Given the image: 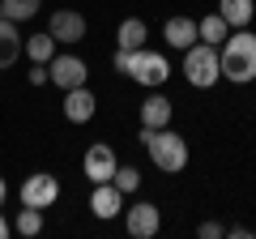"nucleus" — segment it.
<instances>
[{"instance_id": "f257e3e1", "label": "nucleus", "mask_w": 256, "mask_h": 239, "mask_svg": "<svg viewBox=\"0 0 256 239\" xmlns=\"http://www.w3.org/2000/svg\"><path fill=\"white\" fill-rule=\"evenodd\" d=\"M218 68H222V77L235 82V86H248L256 77V34L248 26L235 30V34H226V43H222V52H218Z\"/></svg>"}, {"instance_id": "f03ea898", "label": "nucleus", "mask_w": 256, "mask_h": 239, "mask_svg": "<svg viewBox=\"0 0 256 239\" xmlns=\"http://www.w3.org/2000/svg\"><path fill=\"white\" fill-rule=\"evenodd\" d=\"M141 146L150 150L154 166L166 171V175H180L188 166V141L180 132H171V128H141Z\"/></svg>"}, {"instance_id": "7ed1b4c3", "label": "nucleus", "mask_w": 256, "mask_h": 239, "mask_svg": "<svg viewBox=\"0 0 256 239\" xmlns=\"http://www.w3.org/2000/svg\"><path fill=\"white\" fill-rule=\"evenodd\" d=\"M184 77H188V86H196V90H210V86L222 77V68H218V47L192 43L188 52H184Z\"/></svg>"}, {"instance_id": "20e7f679", "label": "nucleus", "mask_w": 256, "mask_h": 239, "mask_svg": "<svg viewBox=\"0 0 256 239\" xmlns=\"http://www.w3.org/2000/svg\"><path fill=\"white\" fill-rule=\"evenodd\" d=\"M124 73L132 77V82L150 86V90H158V86L171 77V60H166L162 52H150V47H137V52H128V64Z\"/></svg>"}, {"instance_id": "39448f33", "label": "nucleus", "mask_w": 256, "mask_h": 239, "mask_svg": "<svg viewBox=\"0 0 256 239\" xmlns=\"http://www.w3.org/2000/svg\"><path fill=\"white\" fill-rule=\"evenodd\" d=\"M86 60L82 56H73V52H64V56H52L47 60V77H52L60 90H77V86H86Z\"/></svg>"}, {"instance_id": "423d86ee", "label": "nucleus", "mask_w": 256, "mask_h": 239, "mask_svg": "<svg viewBox=\"0 0 256 239\" xmlns=\"http://www.w3.org/2000/svg\"><path fill=\"white\" fill-rule=\"evenodd\" d=\"M116 166H120V158H116V150H111L107 141H94V146L86 150V158H82V171H86L90 184H107L111 175H116Z\"/></svg>"}, {"instance_id": "0eeeda50", "label": "nucleus", "mask_w": 256, "mask_h": 239, "mask_svg": "<svg viewBox=\"0 0 256 239\" xmlns=\"http://www.w3.org/2000/svg\"><path fill=\"white\" fill-rule=\"evenodd\" d=\"M56 196H60V180H56V175H47V171L26 175V184H22V205L47 210V205H56Z\"/></svg>"}, {"instance_id": "6e6552de", "label": "nucleus", "mask_w": 256, "mask_h": 239, "mask_svg": "<svg viewBox=\"0 0 256 239\" xmlns=\"http://www.w3.org/2000/svg\"><path fill=\"white\" fill-rule=\"evenodd\" d=\"M124 226L132 239H154L158 226H162V214H158L154 201H137V205H128L124 210Z\"/></svg>"}, {"instance_id": "1a4fd4ad", "label": "nucleus", "mask_w": 256, "mask_h": 239, "mask_svg": "<svg viewBox=\"0 0 256 239\" xmlns=\"http://www.w3.org/2000/svg\"><path fill=\"white\" fill-rule=\"evenodd\" d=\"M47 34H52L56 43H82V38H86V18L77 9H56Z\"/></svg>"}, {"instance_id": "9d476101", "label": "nucleus", "mask_w": 256, "mask_h": 239, "mask_svg": "<svg viewBox=\"0 0 256 239\" xmlns=\"http://www.w3.org/2000/svg\"><path fill=\"white\" fill-rule=\"evenodd\" d=\"M94 107H98V98H94L86 86L64 90V120H68V124H90V120H94Z\"/></svg>"}, {"instance_id": "9b49d317", "label": "nucleus", "mask_w": 256, "mask_h": 239, "mask_svg": "<svg viewBox=\"0 0 256 239\" xmlns=\"http://www.w3.org/2000/svg\"><path fill=\"white\" fill-rule=\"evenodd\" d=\"M90 210H94V218H116V214H124V192H120L111 180H107V184H94Z\"/></svg>"}, {"instance_id": "f8f14e48", "label": "nucleus", "mask_w": 256, "mask_h": 239, "mask_svg": "<svg viewBox=\"0 0 256 239\" xmlns=\"http://www.w3.org/2000/svg\"><path fill=\"white\" fill-rule=\"evenodd\" d=\"M171 116H175V102L166 94H150L141 102V128H171Z\"/></svg>"}, {"instance_id": "ddd939ff", "label": "nucleus", "mask_w": 256, "mask_h": 239, "mask_svg": "<svg viewBox=\"0 0 256 239\" xmlns=\"http://www.w3.org/2000/svg\"><path fill=\"white\" fill-rule=\"evenodd\" d=\"M162 38H166V47H175V52H188L192 43H201V38H196V22H192V18H171L162 26Z\"/></svg>"}, {"instance_id": "4468645a", "label": "nucleus", "mask_w": 256, "mask_h": 239, "mask_svg": "<svg viewBox=\"0 0 256 239\" xmlns=\"http://www.w3.org/2000/svg\"><path fill=\"white\" fill-rule=\"evenodd\" d=\"M22 56V34H18V22L0 18V68H13Z\"/></svg>"}, {"instance_id": "2eb2a0df", "label": "nucleus", "mask_w": 256, "mask_h": 239, "mask_svg": "<svg viewBox=\"0 0 256 239\" xmlns=\"http://www.w3.org/2000/svg\"><path fill=\"white\" fill-rule=\"evenodd\" d=\"M146 38H150V26H146L141 18H124V22H120V30H116V43L124 47V52L146 47Z\"/></svg>"}, {"instance_id": "dca6fc26", "label": "nucleus", "mask_w": 256, "mask_h": 239, "mask_svg": "<svg viewBox=\"0 0 256 239\" xmlns=\"http://www.w3.org/2000/svg\"><path fill=\"white\" fill-rule=\"evenodd\" d=\"M218 13L226 18L230 30H244L252 22V13H256V0H218Z\"/></svg>"}, {"instance_id": "f3484780", "label": "nucleus", "mask_w": 256, "mask_h": 239, "mask_svg": "<svg viewBox=\"0 0 256 239\" xmlns=\"http://www.w3.org/2000/svg\"><path fill=\"white\" fill-rule=\"evenodd\" d=\"M226 34H230V26H226V18H222V13H210V18L196 22V38H201V43H210V47H222V43H226Z\"/></svg>"}, {"instance_id": "a211bd4d", "label": "nucleus", "mask_w": 256, "mask_h": 239, "mask_svg": "<svg viewBox=\"0 0 256 239\" xmlns=\"http://www.w3.org/2000/svg\"><path fill=\"white\" fill-rule=\"evenodd\" d=\"M56 47H60V43H56L52 34H30L26 43H22V52H26L30 60H34V64H47V60L56 56Z\"/></svg>"}, {"instance_id": "6ab92c4d", "label": "nucleus", "mask_w": 256, "mask_h": 239, "mask_svg": "<svg viewBox=\"0 0 256 239\" xmlns=\"http://www.w3.org/2000/svg\"><path fill=\"white\" fill-rule=\"evenodd\" d=\"M38 4L43 0H0V18H9V22H30L38 13Z\"/></svg>"}, {"instance_id": "aec40b11", "label": "nucleus", "mask_w": 256, "mask_h": 239, "mask_svg": "<svg viewBox=\"0 0 256 239\" xmlns=\"http://www.w3.org/2000/svg\"><path fill=\"white\" fill-rule=\"evenodd\" d=\"M13 230H18V235H38V230H43V210H22L18 214V222H13Z\"/></svg>"}, {"instance_id": "412c9836", "label": "nucleus", "mask_w": 256, "mask_h": 239, "mask_svg": "<svg viewBox=\"0 0 256 239\" xmlns=\"http://www.w3.org/2000/svg\"><path fill=\"white\" fill-rule=\"evenodd\" d=\"M111 184H116L120 188V192H137V188H141V171H137V166H116V175H111Z\"/></svg>"}, {"instance_id": "4be33fe9", "label": "nucleus", "mask_w": 256, "mask_h": 239, "mask_svg": "<svg viewBox=\"0 0 256 239\" xmlns=\"http://www.w3.org/2000/svg\"><path fill=\"white\" fill-rule=\"evenodd\" d=\"M196 235H201V239H218V235H226V230H222L218 222H201V226H196Z\"/></svg>"}, {"instance_id": "5701e85b", "label": "nucleus", "mask_w": 256, "mask_h": 239, "mask_svg": "<svg viewBox=\"0 0 256 239\" xmlns=\"http://www.w3.org/2000/svg\"><path fill=\"white\" fill-rule=\"evenodd\" d=\"M43 82H52V77H47V64H34L30 68V86H43Z\"/></svg>"}, {"instance_id": "b1692460", "label": "nucleus", "mask_w": 256, "mask_h": 239, "mask_svg": "<svg viewBox=\"0 0 256 239\" xmlns=\"http://www.w3.org/2000/svg\"><path fill=\"white\" fill-rule=\"evenodd\" d=\"M0 239H9V222H4V214H0Z\"/></svg>"}, {"instance_id": "393cba45", "label": "nucleus", "mask_w": 256, "mask_h": 239, "mask_svg": "<svg viewBox=\"0 0 256 239\" xmlns=\"http://www.w3.org/2000/svg\"><path fill=\"white\" fill-rule=\"evenodd\" d=\"M4 196H9V188H4V180H0V205H4Z\"/></svg>"}]
</instances>
